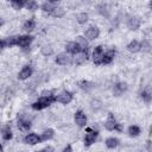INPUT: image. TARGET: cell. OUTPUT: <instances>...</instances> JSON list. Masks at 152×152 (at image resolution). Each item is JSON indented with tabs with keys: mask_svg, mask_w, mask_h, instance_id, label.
<instances>
[{
	"mask_svg": "<svg viewBox=\"0 0 152 152\" xmlns=\"http://www.w3.org/2000/svg\"><path fill=\"white\" fill-rule=\"evenodd\" d=\"M78 87H80L81 89L86 90V91H89V90L93 88V83H91V82H89V81L82 80V81H80V82H78Z\"/></svg>",
	"mask_w": 152,
	"mask_h": 152,
	"instance_id": "cell-29",
	"label": "cell"
},
{
	"mask_svg": "<svg viewBox=\"0 0 152 152\" xmlns=\"http://www.w3.org/2000/svg\"><path fill=\"white\" fill-rule=\"evenodd\" d=\"M40 53H42L43 56H45V57H49V56H51V55L53 53V49H52L50 45H44V46L40 49Z\"/></svg>",
	"mask_w": 152,
	"mask_h": 152,
	"instance_id": "cell-32",
	"label": "cell"
},
{
	"mask_svg": "<svg viewBox=\"0 0 152 152\" xmlns=\"http://www.w3.org/2000/svg\"><path fill=\"white\" fill-rule=\"evenodd\" d=\"M75 42L80 45L82 52H88L89 51V43H88V39L84 36H77Z\"/></svg>",
	"mask_w": 152,
	"mask_h": 152,
	"instance_id": "cell-17",
	"label": "cell"
},
{
	"mask_svg": "<svg viewBox=\"0 0 152 152\" xmlns=\"http://www.w3.org/2000/svg\"><path fill=\"white\" fill-rule=\"evenodd\" d=\"M32 42H33V36H31V34L18 36V44H17V46L21 48L23 50H26V49L30 48Z\"/></svg>",
	"mask_w": 152,
	"mask_h": 152,
	"instance_id": "cell-6",
	"label": "cell"
},
{
	"mask_svg": "<svg viewBox=\"0 0 152 152\" xmlns=\"http://www.w3.org/2000/svg\"><path fill=\"white\" fill-rule=\"evenodd\" d=\"M99 36H100V28L97 26H89L84 31V37L88 40H94V39L99 38Z\"/></svg>",
	"mask_w": 152,
	"mask_h": 152,
	"instance_id": "cell-9",
	"label": "cell"
},
{
	"mask_svg": "<svg viewBox=\"0 0 152 152\" xmlns=\"http://www.w3.org/2000/svg\"><path fill=\"white\" fill-rule=\"evenodd\" d=\"M17 44H18V36H10L7 38L1 39V48L2 49L11 48V46H17Z\"/></svg>",
	"mask_w": 152,
	"mask_h": 152,
	"instance_id": "cell-11",
	"label": "cell"
},
{
	"mask_svg": "<svg viewBox=\"0 0 152 152\" xmlns=\"http://www.w3.org/2000/svg\"><path fill=\"white\" fill-rule=\"evenodd\" d=\"M34 28H36V21H34L33 18H30V19H27V20L24 21V24H23V30L26 32V34L31 33Z\"/></svg>",
	"mask_w": 152,
	"mask_h": 152,
	"instance_id": "cell-19",
	"label": "cell"
},
{
	"mask_svg": "<svg viewBox=\"0 0 152 152\" xmlns=\"http://www.w3.org/2000/svg\"><path fill=\"white\" fill-rule=\"evenodd\" d=\"M104 128L107 131H118V132H122V126L121 124L118 122V120L115 119L113 113H108V116L104 121Z\"/></svg>",
	"mask_w": 152,
	"mask_h": 152,
	"instance_id": "cell-2",
	"label": "cell"
},
{
	"mask_svg": "<svg viewBox=\"0 0 152 152\" xmlns=\"http://www.w3.org/2000/svg\"><path fill=\"white\" fill-rule=\"evenodd\" d=\"M62 152H72V147H71V145L69 144V145H66L64 148H63V151Z\"/></svg>",
	"mask_w": 152,
	"mask_h": 152,
	"instance_id": "cell-36",
	"label": "cell"
},
{
	"mask_svg": "<svg viewBox=\"0 0 152 152\" xmlns=\"http://www.w3.org/2000/svg\"><path fill=\"white\" fill-rule=\"evenodd\" d=\"M140 97L141 100L145 102V103H150L152 101V94L148 91V90H142L141 94H140Z\"/></svg>",
	"mask_w": 152,
	"mask_h": 152,
	"instance_id": "cell-30",
	"label": "cell"
},
{
	"mask_svg": "<svg viewBox=\"0 0 152 152\" xmlns=\"http://www.w3.org/2000/svg\"><path fill=\"white\" fill-rule=\"evenodd\" d=\"M148 8H150V10L152 11V0H151V1L148 2Z\"/></svg>",
	"mask_w": 152,
	"mask_h": 152,
	"instance_id": "cell-37",
	"label": "cell"
},
{
	"mask_svg": "<svg viewBox=\"0 0 152 152\" xmlns=\"http://www.w3.org/2000/svg\"><path fill=\"white\" fill-rule=\"evenodd\" d=\"M103 55H104V50L102 48V45H97L93 49V52H91V58H93V62L95 65H102V58H103Z\"/></svg>",
	"mask_w": 152,
	"mask_h": 152,
	"instance_id": "cell-4",
	"label": "cell"
},
{
	"mask_svg": "<svg viewBox=\"0 0 152 152\" xmlns=\"http://www.w3.org/2000/svg\"><path fill=\"white\" fill-rule=\"evenodd\" d=\"M141 25V21H140V18L139 17H135V15H132L128 18L127 20V27L131 30V31H137Z\"/></svg>",
	"mask_w": 152,
	"mask_h": 152,
	"instance_id": "cell-12",
	"label": "cell"
},
{
	"mask_svg": "<svg viewBox=\"0 0 152 152\" xmlns=\"http://www.w3.org/2000/svg\"><path fill=\"white\" fill-rule=\"evenodd\" d=\"M50 15H52V17H55V18H62V17L65 15V11H64L62 7L58 6L56 10H53V12H52Z\"/></svg>",
	"mask_w": 152,
	"mask_h": 152,
	"instance_id": "cell-33",
	"label": "cell"
},
{
	"mask_svg": "<svg viewBox=\"0 0 152 152\" xmlns=\"http://www.w3.org/2000/svg\"><path fill=\"white\" fill-rule=\"evenodd\" d=\"M34 152H53V148L52 147H45L44 150H38V151H34Z\"/></svg>",
	"mask_w": 152,
	"mask_h": 152,
	"instance_id": "cell-35",
	"label": "cell"
},
{
	"mask_svg": "<svg viewBox=\"0 0 152 152\" xmlns=\"http://www.w3.org/2000/svg\"><path fill=\"white\" fill-rule=\"evenodd\" d=\"M10 4L12 6V8L17 10V11H19V10H21L26 6V1H24V0H12Z\"/></svg>",
	"mask_w": 152,
	"mask_h": 152,
	"instance_id": "cell-27",
	"label": "cell"
},
{
	"mask_svg": "<svg viewBox=\"0 0 152 152\" xmlns=\"http://www.w3.org/2000/svg\"><path fill=\"white\" fill-rule=\"evenodd\" d=\"M25 8L28 10V11H31V12H33V11H36V10L39 8V5H38V2L34 1V0H28V1H26Z\"/></svg>",
	"mask_w": 152,
	"mask_h": 152,
	"instance_id": "cell-28",
	"label": "cell"
},
{
	"mask_svg": "<svg viewBox=\"0 0 152 152\" xmlns=\"http://www.w3.org/2000/svg\"><path fill=\"white\" fill-rule=\"evenodd\" d=\"M58 7V4L56 1H45L44 4H42L40 10L48 14H51L53 12V10H56Z\"/></svg>",
	"mask_w": 152,
	"mask_h": 152,
	"instance_id": "cell-15",
	"label": "cell"
},
{
	"mask_svg": "<svg viewBox=\"0 0 152 152\" xmlns=\"http://www.w3.org/2000/svg\"><path fill=\"white\" fill-rule=\"evenodd\" d=\"M97 135H99V132H97V131H95V129L91 128V127H87V128H86V135H84V139H83L84 146H86V147L91 146V145L96 141Z\"/></svg>",
	"mask_w": 152,
	"mask_h": 152,
	"instance_id": "cell-3",
	"label": "cell"
},
{
	"mask_svg": "<svg viewBox=\"0 0 152 152\" xmlns=\"http://www.w3.org/2000/svg\"><path fill=\"white\" fill-rule=\"evenodd\" d=\"M72 99H74V95L69 90H62L61 93H58L56 95V102H58L61 104H68L72 101Z\"/></svg>",
	"mask_w": 152,
	"mask_h": 152,
	"instance_id": "cell-5",
	"label": "cell"
},
{
	"mask_svg": "<svg viewBox=\"0 0 152 152\" xmlns=\"http://www.w3.org/2000/svg\"><path fill=\"white\" fill-rule=\"evenodd\" d=\"M74 120H75V124H76L78 127H86L87 121H88L86 113H84L83 110H81V109H78V110L75 112V114H74Z\"/></svg>",
	"mask_w": 152,
	"mask_h": 152,
	"instance_id": "cell-7",
	"label": "cell"
},
{
	"mask_svg": "<svg viewBox=\"0 0 152 152\" xmlns=\"http://www.w3.org/2000/svg\"><path fill=\"white\" fill-rule=\"evenodd\" d=\"M65 50H66V53L71 55V56H76L78 55L80 52H82L80 45L74 40V42H69L66 45H65Z\"/></svg>",
	"mask_w": 152,
	"mask_h": 152,
	"instance_id": "cell-10",
	"label": "cell"
},
{
	"mask_svg": "<svg viewBox=\"0 0 152 152\" xmlns=\"http://www.w3.org/2000/svg\"><path fill=\"white\" fill-rule=\"evenodd\" d=\"M127 133H128V135H129L131 138H135V137H138V135L141 133V129H140V127L137 126V125H131V126L128 127V129H127Z\"/></svg>",
	"mask_w": 152,
	"mask_h": 152,
	"instance_id": "cell-25",
	"label": "cell"
},
{
	"mask_svg": "<svg viewBox=\"0 0 152 152\" xmlns=\"http://www.w3.org/2000/svg\"><path fill=\"white\" fill-rule=\"evenodd\" d=\"M127 50L132 53H137L139 51H141V45H140V42H138L137 39H133L131 40L128 44H127Z\"/></svg>",
	"mask_w": 152,
	"mask_h": 152,
	"instance_id": "cell-20",
	"label": "cell"
},
{
	"mask_svg": "<svg viewBox=\"0 0 152 152\" xmlns=\"http://www.w3.org/2000/svg\"><path fill=\"white\" fill-rule=\"evenodd\" d=\"M53 137H55V131H53L52 128H46L45 131H43V132L40 133L42 141H49V140H51Z\"/></svg>",
	"mask_w": 152,
	"mask_h": 152,
	"instance_id": "cell-23",
	"label": "cell"
},
{
	"mask_svg": "<svg viewBox=\"0 0 152 152\" xmlns=\"http://www.w3.org/2000/svg\"><path fill=\"white\" fill-rule=\"evenodd\" d=\"M24 142L27 144V145H37V144H40L42 142V138L40 135H38L37 133H27L25 137H24Z\"/></svg>",
	"mask_w": 152,
	"mask_h": 152,
	"instance_id": "cell-8",
	"label": "cell"
},
{
	"mask_svg": "<svg viewBox=\"0 0 152 152\" xmlns=\"http://www.w3.org/2000/svg\"><path fill=\"white\" fill-rule=\"evenodd\" d=\"M55 62L58 64V65H66L68 63H70V56L69 53L66 52H61L56 56L55 58Z\"/></svg>",
	"mask_w": 152,
	"mask_h": 152,
	"instance_id": "cell-18",
	"label": "cell"
},
{
	"mask_svg": "<svg viewBox=\"0 0 152 152\" xmlns=\"http://www.w3.org/2000/svg\"><path fill=\"white\" fill-rule=\"evenodd\" d=\"M53 102H56V96H50V97H46V96H40L37 101H34L31 107L32 109L34 110H43L45 108H48L49 106H51Z\"/></svg>",
	"mask_w": 152,
	"mask_h": 152,
	"instance_id": "cell-1",
	"label": "cell"
},
{
	"mask_svg": "<svg viewBox=\"0 0 152 152\" xmlns=\"http://www.w3.org/2000/svg\"><path fill=\"white\" fill-rule=\"evenodd\" d=\"M119 142H120L119 139L115 138V137H109V138H107L106 141H104L107 148H109V150H113V148L118 147V146H119Z\"/></svg>",
	"mask_w": 152,
	"mask_h": 152,
	"instance_id": "cell-24",
	"label": "cell"
},
{
	"mask_svg": "<svg viewBox=\"0 0 152 152\" xmlns=\"http://www.w3.org/2000/svg\"><path fill=\"white\" fill-rule=\"evenodd\" d=\"M140 45H141V51L142 52H148L151 50V43L147 39H144L142 42H140Z\"/></svg>",
	"mask_w": 152,
	"mask_h": 152,
	"instance_id": "cell-34",
	"label": "cell"
},
{
	"mask_svg": "<svg viewBox=\"0 0 152 152\" xmlns=\"http://www.w3.org/2000/svg\"><path fill=\"white\" fill-rule=\"evenodd\" d=\"M88 18H89L88 13H86V12H81L76 15V20H77L78 24H86L88 21Z\"/></svg>",
	"mask_w": 152,
	"mask_h": 152,
	"instance_id": "cell-31",
	"label": "cell"
},
{
	"mask_svg": "<svg viewBox=\"0 0 152 152\" xmlns=\"http://www.w3.org/2000/svg\"><path fill=\"white\" fill-rule=\"evenodd\" d=\"M88 58H89L88 52H80L78 55L74 56L72 63H74V64H76V65H81V64H83Z\"/></svg>",
	"mask_w": 152,
	"mask_h": 152,
	"instance_id": "cell-21",
	"label": "cell"
},
{
	"mask_svg": "<svg viewBox=\"0 0 152 152\" xmlns=\"http://www.w3.org/2000/svg\"><path fill=\"white\" fill-rule=\"evenodd\" d=\"M1 137H2V140L5 141H8L13 138V132L10 127V125H6L2 127V131H1Z\"/></svg>",
	"mask_w": 152,
	"mask_h": 152,
	"instance_id": "cell-22",
	"label": "cell"
},
{
	"mask_svg": "<svg viewBox=\"0 0 152 152\" xmlns=\"http://www.w3.org/2000/svg\"><path fill=\"white\" fill-rule=\"evenodd\" d=\"M32 72H33L32 66H31V65H25V66H23V69L19 71L18 78H19L20 81H25V80H27L28 77L32 76Z\"/></svg>",
	"mask_w": 152,
	"mask_h": 152,
	"instance_id": "cell-13",
	"label": "cell"
},
{
	"mask_svg": "<svg viewBox=\"0 0 152 152\" xmlns=\"http://www.w3.org/2000/svg\"><path fill=\"white\" fill-rule=\"evenodd\" d=\"M115 53H116V52H115L114 49H110V50L104 51V55H103V58H102V65H108V64H110V63L114 61Z\"/></svg>",
	"mask_w": 152,
	"mask_h": 152,
	"instance_id": "cell-16",
	"label": "cell"
},
{
	"mask_svg": "<svg viewBox=\"0 0 152 152\" xmlns=\"http://www.w3.org/2000/svg\"><path fill=\"white\" fill-rule=\"evenodd\" d=\"M127 90V83L126 82H118L113 87V95L114 96H121Z\"/></svg>",
	"mask_w": 152,
	"mask_h": 152,
	"instance_id": "cell-14",
	"label": "cell"
},
{
	"mask_svg": "<svg viewBox=\"0 0 152 152\" xmlns=\"http://www.w3.org/2000/svg\"><path fill=\"white\" fill-rule=\"evenodd\" d=\"M31 127V122L28 120H25V119H19L18 120V128L20 131H28Z\"/></svg>",
	"mask_w": 152,
	"mask_h": 152,
	"instance_id": "cell-26",
	"label": "cell"
}]
</instances>
